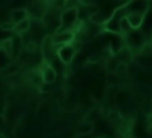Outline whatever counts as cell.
Here are the masks:
<instances>
[{
  "instance_id": "1",
  "label": "cell",
  "mask_w": 152,
  "mask_h": 138,
  "mask_svg": "<svg viewBox=\"0 0 152 138\" xmlns=\"http://www.w3.org/2000/svg\"><path fill=\"white\" fill-rule=\"evenodd\" d=\"M78 21V11L75 7H70L64 10L61 13V26L57 32L59 31H72Z\"/></svg>"
},
{
  "instance_id": "2",
  "label": "cell",
  "mask_w": 152,
  "mask_h": 138,
  "mask_svg": "<svg viewBox=\"0 0 152 138\" xmlns=\"http://www.w3.org/2000/svg\"><path fill=\"white\" fill-rule=\"evenodd\" d=\"M76 55V50L72 48V45L69 43V44H64V45H61L58 49H57V56H58V59L63 63V64H70L74 59Z\"/></svg>"
},
{
  "instance_id": "3",
  "label": "cell",
  "mask_w": 152,
  "mask_h": 138,
  "mask_svg": "<svg viewBox=\"0 0 152 138\" xmlns=\"http://www.w3.org/2000/svg\"><path fill=\"white\" fill-rule=\"evenodd\" d=\"M75 38H76V34L74 31H59L55 33V36L52 37V40L55 45H64V44L71 43Z\"/></svg>"
},
{
  "instance_id": "4",
  "label": "cell",
  "mask_w": 152,
  "mask_h": 138,
  "mask_svg": "<svg viewBox=\"0 0 152 138\" xmlns=\"http://www.w3.org/2000/svg\"><path fill=\"white\" fill-rule=\"evenodd\" d=\"M40 75H42L43 81H44L45 83H49V84L53 83V82L56 81V77H57L56 69H55L51 64H49V63H46V64L42 68V70H40Z\"/></svg>"
},
{
  "instance_id": "5",
  "label": "cell",
  "mask_w": 152,
  "mask_h": 138,
  "mask_svg": "<svg viewBox=\"0 0 152 138\" xmlns=\"http://www.w3.org/2000/svg\"><path fill=\"white\" fill-rule=\"evenodd\" d=\"M144 13L142 12H131L126 14V18L131 25L132 29H138L141 26L142 21H144Z\"/></svg>"
},
{
  "instance_id": "6",
  "label": "cell",
  "mask_w": 152,
  "mask_h": 138,
  "mask_svg": "<svg viewBox=\"0 0 152 138\" xmlns=\"http://www.w3.org/2000/svg\"><path fill=\"white\" fill-rule=\"evenodd\" d=\"M26 18H28V12L26 10H24V8L13 10L11 12V14H10V20L13 21L14 24H17V23H19V21H21V20H24Z\"/></svg>"
},
{
  "instance_id": "7",
  "label": "cell",
  "mask_w": 152,
  "mask_h": 138,
  "mask_svg": "<svg viewBox=\"0 0 152 138\" xmlns=\"http://www.w3.org/2000/svg\"><path fill=\"white\" fill-rule=\"evenodd\" d=\"M30 27H31V21H30L28 18H26V19H24V20L17 23V24L14 25L13 32H14L15 34H19V36H20V34L27 32V31L30 30Z\"/></svg>"
},
{
  "instance_id": "8",
  "label": "cell",
  "mask_w": 152,
  "mask_h": 138,
  "mask_svg": "<svg viewBox=\"0 0 152 138\" xmlns=\"http://www.w3.org/2000/svg\"><path fill=\"white\" fill-rule=\"evenodd\" d=\"M100 117H101V111L99 108H91L84 114L83 121H88V123H93L94 124Z\"/></svg>"
},
{
  "instance_id": "9",
  "label": "cell",
  "mask_w": 152,
  "mask_h": 138,
  "mask_svg": "<svg viewBox=\"0 0 152 138\" xmlns=\"http://www.w3.org/2000/svg\"><path fill=\"white\" fill-rule=\"evenodd\" d=\"M94 131V124L93 123H88V121H82L78 126L77 133L80 136H87L89 133H91Z\"/></svg>"
},
{
  "instance_id": "10",
  "label": "cell",
  "mask_w": 152,
  "mask_h": 138,
  "mask_svg": "<svg viewBox=\"0 0 152 138\" xmlns=\"http://www.w3.org/2000/svg\"><path fill=\"white\" fill-rule=\"evenodd\" d=\"M127 71H128V64H127L125 61H120V62H118L114 73H115L118 76H124V75L127 74Z\"/></svg>"
},
{
  "instance_id": "11",
  "label": "cell",
  "mask_w": 152,
  "mask_h": 138,
  "mask_svg": "<svg viewBox=\"0 0 152 138\" xmlns=\"http://www.w3.org/2000/svg\"><path fill=\"white\" fill-rule=\"evenodd\" d=\"M119 27H120V31H122V32H128L129 30H133L126 18V15H124L119 19Z\"/></svg>"
},
{
  "instance_id": "12",
  "label": "cell",
  "mask_w": 152,
  "mask_h": 138,
  "mask_svg": "<svg viewBox=\"0 0 152 138\" xmlns=\"http://www.w3.org/2000/svg\"><path fill=\"white\" fill-rule=\"evenodd\" d=\"M46 1H48L46 4H48L50 7H52L53 10L62 8V7H64L65 4H66V0H46Z\"/></svg>"
},
{
  "instance_id": "13",
  "label": "cell",
  "mask_w": 152,
  "mask_h": 138,
  "mask_svg": "<svg viewBox=\"0 0 152 138\" xmlns=\"http://www.w3.org/2000/svg\"><path fill=\"white\" fill-rule=\"evenodd\" d=\"M108 118H109V120H110L113 124H114V123H120V121L122 120L121 114H120L118 111H114V109H112V111L109 112Z\"/></svg>"
},
{
  "instance_id": "14",
  "label": "cell",
  "mask_w": 152,
  "mask_h": 138,
  "mask_svg": "<svg viewBox=\"0 0 152 138\" xmlns=\"http://www.w3.org/2000/svg\"><path fill=\"white\" fill-rule=\"evenodd\" d=\"M86 10L88 11V14H89V15H93V14H95V13H99V12H100V11H99L97 5H95L94 2H93V4H90V5H88V6H86Z\"/></svg>"
},
{
  "instance_id": "15",
  "label": "cell",
  "mask_w": 152,
  "mask_h": 138,
  "mask_svg": "<svg viewBox=\"0 0 152 138\" xmlns=\"http://www.w3.org/2000/svg\"><path fill=\"white\" fill-rule=\"evenodd\" d=\"M36 49H37V44H36V42L34 40H28L26 44H25V50L27 51V52H33V51H36Z\"/></svg>"
},
{
  "instance_id": "16",
  "label": "cell",
  "mask_w": 152,
  "mask_h": 138,
  "mask_svg": "<svg viewBox=\"0 0 152 138\" xmlns=\"http://www.w3.org/2000/svg\"><path fill=\"white\" fill-rule=\"evenodd\" d=\"M89 19H90L93 23H97V24L103 23V19H102V15H101L100 12H99V13H95V14H93V15H89Z\"/></svg>"
},
{
  "instance_id": "17",
  "label": "cell",
  "mask_w": 152,
  "mask_h": 138,
  "mask_svg": "<svg viewBox=\"0 0 152 138\" xmlns=\"http://www.w3.org/2000/svg\"><path fill=\"white\" fill-rule=\"evenodd\" d=\"M70 44H71V45H72V48L76 50V52H77V51H80V50L82 49V45H83L82 40H80V39H76V38H75V39H74V40H72Z\"/></svg>"
},
{
  "instance_id": "18",
  "label": "cell",
  "mask_w": 152,
  "mask_h": 138,
  "mask_svg": "<svg viewBox=\"0 0 152 138\" xmlns=\"http://www.w3.org/2000/svg\"><path fill=\"white\" fill-rule=\"evenodd\" d=\"M77 1H78V4L83 5L84 7H86V6H88V5H90V4H93V1H91V0H77Z\"/></svg>"
},
{
  "instance_id": "19",
  "label": "cell",
  "mask_w": 152,
  "mask_h": 138,
  "mask_svg": "<svg viewBox=\"0 0 152 138\" xmlns=\"http://www.w3.org/2000/svg\"><path fill=\"white\" fill-rule=\"evenodd\" d=\"M146 131H147L150 134H152V124H148V125H147V127H146Z\"/></svg>"
},
{
  "instance_id": "20",
  "label": "cell",
  "mask_w": 152,
  "mask_h": 138,
  "mask_svg": "<svg viewBox=\"0 0 152 138\" xmlns=\"http://www.w3.org/2000/svg\"><path fill=\"white\" fill-rule=\"evenodd\" d=\"M148 124H152V114H151V117L148 118Z\"/></svg>"
},
{
  "instance_id": "21",
  "label": "cell",
  "mask_w": 152,
  "mask_h": 138,
  "mask_svg": "<svg viewBox=\"0 0 152 138\" xmlns=\"http://www.w3.org/2000/svg\"><path fill=\"white\" fill-rule=\"evenodd\" d=\"M94 138H103V137H100V136H96V137H94Z\"/></svg>"
},
{
  "instance_id": "22",
  "label": "cell",
  "mask_w": 152,
  "mask_h": 138,
  "mask_svg": "<svg viewBox=\"0 0 152 138\" xmlns=\"http://www.w3.org/2000/svg\"><path fill=\"white\" fill-rule=\"evenodd\" d=\"M0 138H5V137H4V136H2V134H0Z\"/></svg>"
}]
</instances>
